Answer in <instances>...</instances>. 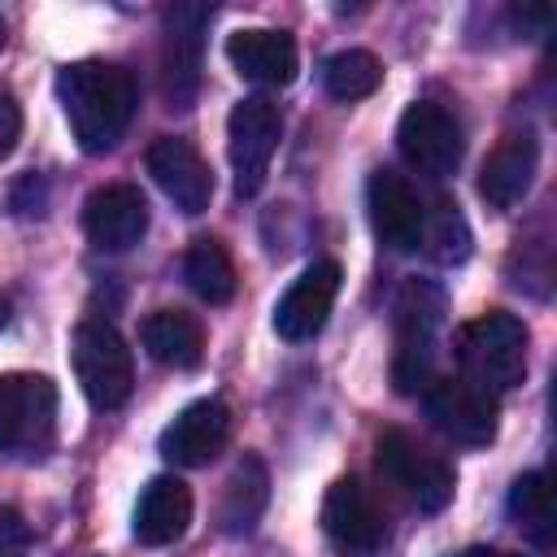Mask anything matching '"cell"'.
<instances>
[{"label": "cell", "mask_w": 557, "mask_h": 557, "mask_svg": "<svg viewBox=\"0 0 557 557\" xmlns=\"http://www.w3.org/2000/svg\"><path fill=\"white\" fill-rule=\"evenodd\" d=\"M57 100L83 152H109L135 117V78L113 61H74L57 74Z\"/></svg>", "instance_id": "obj_1"}, {"label": "cell", "mask_w": 557, "mask_h": 557, "mask_svg": "<svg viewBox=\"0 0 557 557\" xmlns=\"http://www.w3.org/2000/svg\"><path fill=\"white\" fill-rule=\"evenodd\" d=\"M457 361L483 392H509L527 374V326L505 309H487L457 331Z\"/></svg>", "instance_id": "obj_2"}, {"label": "cell", "mask_w": 557, "mask_h": 557, "mask_svg": "<svg viewBox=\"0 0 557 557\" xmlns=\"http://www.w3.org/2000/svg\"><path fill=\"white\" fill-rule=\"evenodd\" d=\"M70 361H74V379H78L83 396L96 409L126 405V396L135 387V361H131L126 339L109 322H100V318L78 322L74 339H70Z\"/></svg>", "instance_id": "obj_3"}, {"label": "cell", "mask_w": 557, "mask_h": 557, "mask_svg": "<svg viewBox=\"0 0 557 557\" xmlns=\"http://www.w3.org/2000/svg\"><path fill=\"white\" fill-rule=\"evenodd\" d=\"M57 431V383L44 374H0V453L39 457Z\"/></svg>", "instance_id": "obj_4"}, {"label": "cell", "mask_w": 557, "mask_h": 557, "mask_svg": "<svg viewBox=\"0 0 557 557\" xmlns=\"http://www.w3.org/2000/svg\"><path fill=\"white\" fill-rule=\"evenodd\" d=\"M444 300L426 283H405L396 300V357H392V379L396 392L413 396L435 379V331H440Z\"/></svg>", "instance_id": "obj_5"}, {"label": "cell", "mask_w": 557, "mask_h": 557, "mask_svg": "<svg viewBox=\"0 0 557 557\" xmlns=\"http://www.w3.org/2000/svg\"><path fill=\"white\" fill-rule=\"evenodd\" d=\"M374 453H379L383 479H387L413 509L440 513V509L453 500V466H448L440 453H431L426 444H418L413 435L387 426V431L379 435Z\"/></svg>", "instance_id": "obj_6"}, {"label": "cell", "mask_w": 557, "mask_h": 557, "mask_svg": "<svg viewBox=\"0 0 557 557\" xmlns=\"http://www.w3.org/2000/svg\"><path fill=\"white\" fill-rule=\"evenodd\" d=\"M396 148L400 157L426 174V178H448L457 165H461V152H466V135H461V122L453 109L435 104V100H413L405 113H400V126H396Z\"/></svg>", "instance_id": "obj_7"}, {"label": "cell", "mask_w": 557, "mask_h": 557, "mask_svg": "<svg viewBox=\"0 0 557 557\" xmlns=\"http://www.w3.org/2000/svg\"><path fill=\"white\" fill-rule=\"evenodd\" d=\"M283 135V113L265 96H244L226 117V152L235 165V191L257 196L270 170V157Z\"/></svg>", "instance_id": "obj_8"}, {"label": "cell", "mask_w": 557, "mask_h": 557, "mask_svg": "<svg viewBox=\"0 0 557 557\" xmlns=\"http://www.w3.org/2000/svg\"><path fill=\"white\" fill-rule=\"evenodd\" d=\"M422 409L426 418L457 444H492L496 440V396L470 383L466 374H435L422 387Z\"/></svg>", "instance_id": "obj_9"}, {"label": "cell", "mask_w": 557, "mask_h": 557, "mask_svg": "<svg viewBox=\"0 0 557 557\" xmlns=\"http://www.w3.org/2000/svg\"><path fill=\"white\" fill-rule=\"evenodd\" d=\"M213 9L205 4H174L165 9V44H161V96L170 109H191L200 91V48L205 22Z\"/></svg>", "instance_id": "obj_10"}, {"label": "cell", "mask_w": 557, "mask_h": 557, "mask_svg": "<svg viewBox=\"0 0 557 557\" xmlns=\"http://www.w3.org/2000/svg\"><path fill=\"white\" fill-rule=\"evenodd\" d=\"M83 231L104 252H126L148 231V200L135 183H104L83 200Z\"/></svg>", "instance_id": "obj_11"}, {"label": "cell", "mask_w": 557, "mask_h": 557, "mask_svg": "<svg viewBox=\"0 0 557 557\" xmlns=\"http://www.w3.org/2000/svg\"><path fill=\"white\" fill-rule=\"evenodd\" d=\"M148 174L157 178V187L174 200V209L183 213H205L213 200V174L209 161L196 152V144L178 139V135H161L148 144Z\"/></svg>", "instance_id": "obj_12"}, {"label": "cell", "mask_w": 557, "mask_h": 557, "mask_svg": "<svg viewBox=\"0 0 557 557\" xmlns=\"http://www.w3.org/2000/svg\"><path fill=\"white\" fill-rule=\"evenodd\" d=\"M366 209H370V226L374 235L396 248V252H409L422 244V200L413 191V183L396 170H374L370 183H366Z\"/></svg>", "instance_id": "obj_13"}, {"label": "cell", "mask_w": 557, "mask_h": 557, "mask_svg": "<svg viewBox=\"0 0 557 557\" xmlns=\"http://www.w3.org/2000/svg\"><path fill=\"white\" fill-rule=\"evenodd\" d=\"M231 440V409L222 400H191L157 440L161 457L170 466H209Z\"/></svg>", "instance_id": "obj_14"}, {"label": "cell", "mask_w": 557, "mask_h": 557, "mask_svg": "<svg viewBox=\"0 0 557 557\" xmlns=\"http://www.w3.org/2000/svg\"><path fill=\"white\" fill-rule=\"evenodd\" d=\"M322 531L339 548L370 553V548H379L387 540V518H383V509H379V500L370 496L366 483L335 479L326 487V500H322Z\"/></svg>", "instance_id": "obj_15"}, {"label": "cell", "mask_w": 557, "mask_h": 557, "mask_svg": "<svg viewBox=\"0 0 557 557\" xmlns=\"http://www.w3.org/2000/svg\"><path fill=\"white\" fill-rule=\"evenodd\" d=\"M335 292H339V265L335 261H313L283 292V300L274 305V331L283 339H292V344L313 339L326 326V313L335 305Z\"/></svg>", "instance_id": "obj_16"}, {"label": "cell", "mask_w": 557, "mask_h": 557, "mask_svg": "<svg viewBox=\"0 0 557 557\" xmlns=\"http://www.w3.org/2000/svg\"><path fill=\"white\" fill-rule=\"evenodd\" d=\"M535 165H540V144L531 131H513L505 135L483 170H479V196L492 205V209H513L527 191H531V178H535Z\"/></svg>", "instance_id": "obj_17"}, {"label": "cell", "mask_w": 557, "mask_h": 557, "mask_svg": "<svg viewBox=\"0 0 557 557\" xmlns=\"http://www.w3.org/2000/svg\"><path fill=\"white\" fill-rule=\"evenodd\" d=\"M226 61L235 65V74L265 87H287L300 70L296 39L283 30H235L226 39Z\"/></svg>", "instance_id": "obj_18"}, {"label": "cell", "mask_w": 557, "mask_h": 557, "mask_svg": "<svg viewBox=\"0 0 557 557\" xmlns=\"http://www.w3.org/2000/svg\"><path fill=\"white\" fill-rule=\"evenodd\" d=\"M191 522V487L174 474H157L144 492H139V505H135V540L148 544V548H165L174 540H183Z\"/></svg>", "instance_id": "obj_19"}, {"label": "cell", "mask_w": 557, "mask_h": 557, "mask_svg": "<svg viewBox=\"0 0 557 557\" xmlns=\"http://www.w3.org/2000/svg\"><path fill=\"white\" fill-rule=\"evenodd\" d=\"M139 339L152 361L174 370H196L205 361V326L187 309H152L139 326Z\"/></svg>", "instance_id": "obj_20"}, {"label": "cell", "mask_w": 557, "mask_h": 557, "mask_svg": "<svg viewBox=\"0 0 557 557\" xmlns=\"http://www.w3.org/2000/svg\"><path fill=\"white\" fill-rule=\"evenodd\" d=\"M270 500V474L261 466V457H239L235 470L222 483V500H218V527L226 535H244L257 527L261 509Z\"/></svg>", "instance_id": "obj_21"}, {"label": "cell", "mask_w": 557, "mask_h": 557, "mask_svg": "<svg viewBox=\"0 0 557 557\" xmlns=\"http://www.w3.org/2000/svg\"><path fill=\"white\" fill-rule=\"evenodd\" d=\"M183 278L209 305H226L235 296V283H239L231 252L222 248V239H209V235L205 239H191V248L183 252Z\"/></svg>", "instance_id": "obj_22"}, {"label": "cell", "mask_w": 557, "mask_h": 557, "mask_svg": "<svg viewBox=\"0 0 557 557\" xmlns=\"http://www.w3.org/2000/svg\"><path fill=\"white\" fill-rule=\"evenodd\" d=\"M509 513H513V522L522 527V535L535 548H548L553 544L557 513H553V487H548V474L544 470H531V474H522L509 487Z\"/></svg>", "instance_id": "obj_23"}, {"label": "cell", "mask_w": 557, "mask_h": 557, "mask_svg": "<svg viewBox=\"0 0 557 557\" xmlns=\"http://www.w3.org/2000/svg\"><path fill=\"white\" fill-rule=\"evenodd\" d=\"M379 83H383V65H379V57L366 52V48H344V52L326 57V65H322V87H326L335 100H361V96H370Z\"/></svg>", "instance_id": "obj_24"}, {"label": "cell", "mask_w": 557, "mask_h": 557, "mask_svg": "<svg viewBox=\"0 0 557 557\" xmlns=\"http://www.w3.org/2000/svg\"><path fill=\"white\" fill-rule=\"evenodd\" d=\"M422 244L435 261L453 265V261H466L470 257V226L461 218V209L453 200H440L431 218H422Z\"/></svg>", "instance_id": "obj_25"}, {"label": "cell", "mask_w": 557, "mask_h": 557, "mask_svg": "<svg viewBox=\"0 0 557 557\" xmlns=\"http://www.w3.org/2000/svg\"><path fill=\"white\" fill-rule=\"evenodd\" d=\"M30 527L17 509H0V557H26Z\"/></svg>", "instance_id": "obj_26"}, {"label": "cell", "mask_w": 557, "mask_h": 557, "mask_svg": "<svg viewBox=\"0 0 557 557\" xmlns=\"http://www.w3.org/2000/svg\"><path fill=\"white\" fill-rule=\"evenodd\" d=\"M17 135H22V109H17V100L9 91H0V157L13 152Z\"/></svg>", "instance_id": "obj_27"}, {"label": "cell", "mask_w": 557, "mask_h": 557, "mask_svg": "<svg viewBox=\"0 0 557 557\" xmlns=\"http://www.w3.org/2000/svg\"><path fill=\"white\" fill-rule=\"evenodd\" d=\"M466 557H522V553H509V548H470Z\"/></svg>", "instance_id": "obj_28"}, {"label": "cell", "mask_w": 557, "mask_h": 557, "mask_svg": "<svg viewBox=\"0 0 557 557\" xmlns=\"http://www.w3.org/2000/svg\"><path fill=\"white\" fill-rule=\"evenodd\" d=\"M4 322H9V300L0 296V326H4Z\"/></svg>", "instance_id": "obj_29"}, {"label": "cell", "mask_w": 557, "mask_h": 557, "mask_svg": "<svg viewBox=\"0 0 557 557\" xmlns=\"http://www.w3.org/2000/svg\"><path fill=\"white\" fill-rule=\"evenodd\" d=\"M0 48H4V22H0Z\"/></svg>", "instance_id": "obj_30"}]
</instances>
